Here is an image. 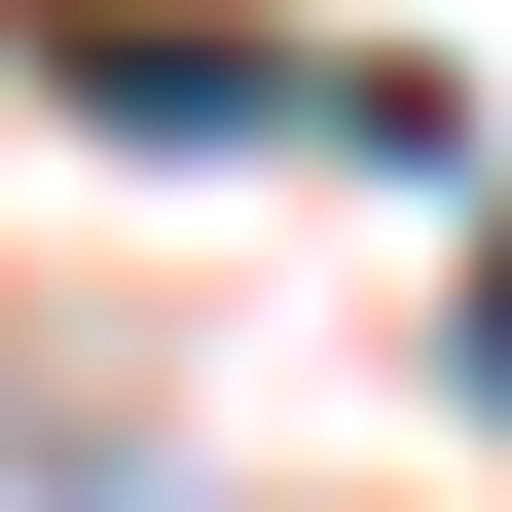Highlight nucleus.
<instances>
[{"label": "nucleus", "instance_id": "f257e3e1", "mask_svg": "<svg viewBox=\"0 0 512 512\" xmlns=\"http://www.w3.org/2000/svg\"><path fill=\"white\" fill-rule=\"evenodd\" d=\"M74 110H147V147H256V110H330V74H293V37H220V0H110V37H74Z\"/></svg>", "mask_w": 512, "mask_h": 512}, {"label": "nucleus", "instance_id": "f03ea898", "mask_svg": "<svg viewBox=\"0 0 512 512\" xmlns=\"http://www.w3.org/2000/svg\"><path fill=\"white\" fill-rule=\"evenodd\" d=\"M476 403H512V220H476Z\"/></svg>", "mask_w": 512, "mask_h": 512}]
</instances>
